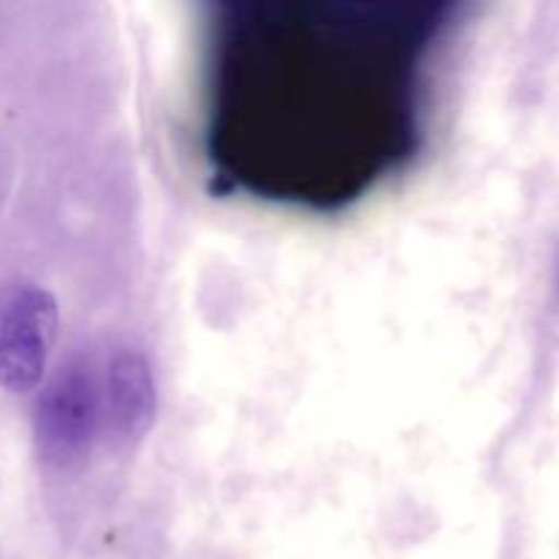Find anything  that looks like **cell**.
Returning a JSON list of instances; mask_svg holds the SVG:
<instances>
[{
  "instance_id": "7a4b0ae2",
  "label": "cell",
  "mask_w": 559,
  "mask_h": 559,
  "mask_svg": "<svg viewBox=\"0 0 559 559\" xmlns=\"http://www.w3.org/2000/svg\"><path fill=\"white\" fill-rule=\"evenodd\" d=\"M104 424V380L87 358H71L36 402L33 431L44 462L74 467L91 453Z\"/></svg>"
},
{
  "instance_id": "6da1fadb",
  "label": "cell",
  "mask_w": 559,
  "mask_h": 559,
  "mask_svg": "<svg viewBox=\"0 0 559 559\" xmlns=\"http://www.w3.org/2000/svg\"><path fill=\"white\" fill-rule=\"evenodd\" d=\"M451 3L213 9L207 156L260 200L342 207L393 178L424 134Z\"/></svg>"
},
{
  "instance_id": "3957f363",
  "label": "cell",
  "mask_w": 559,
  "mask_h": 559,
  "mask_svg": "<svg viewBox=\"0 0 559 559\" xmlns=\"http://www.w3.org/2000/svg\"><path fill=\"white\" fill-rule=\"evenodd\" d=\"M58 331V304L38 284L16 282L0 293V385L27 393L44 380Z\"/></svg>"
},
{
  "instance_id": "277c9868",
  "label": "cell",
  "mask_w": 559,
  "mask_h": 559,
  "mask_svg": "<svg viewBox=\"0 0 559 559\" xmlns=\"http://www.w3.org/2000/svg\"><path fill=\"white\" fill-rule=\"evenodd\" d=\"M104 424L120 445H134L156 418V380L140 349H115L104 366Z\"/></svg>"
}]
</instances>
